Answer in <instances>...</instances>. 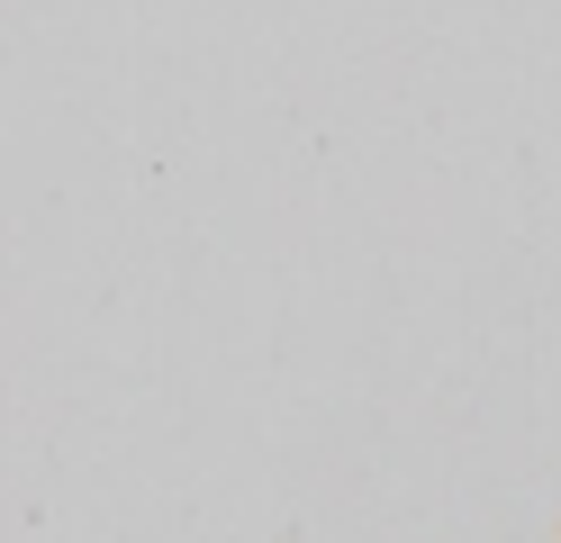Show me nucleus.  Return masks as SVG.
I'll use <instances>...</instances> for the list:
<instances>
[]
</instances>
